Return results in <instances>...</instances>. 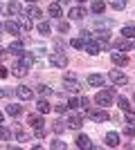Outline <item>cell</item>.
Listing matches in <instances>:
<instances>
[{
  "mask_svg": "<svg viewBox=\"0 0 135 150\" xmlns=\"http://www.w3.org/2000/svg\"><path fill=\"white\" fill-rule=\"evenodd\" d=\"M86 117L90 121H97V123H104V121L110 119V114L104 110V108H86Z\"/></svg>",
  "mask_w": 135,
  "mask_h": 150,
  "instance_id": "cell-1",
  "label": "cell"
},
{
  "mask_svg": "<svg viewBox=\"0 0 135 150\" xmlns=\"http://www.w3.org/2000/svg\"><path fill=\"white\" fill-rule=\"evenodd\" d=\"M50 65H54V67H68V56L63 52H54V54H50Z\"/></svg>",
  "mask_w": 135,
  "mask_h": 150,
  "instance_id": "cell-2",
  "label": "cell"
},
{
  "mask_svg": "<svg viewBox=\"0 0 135 150\" xmlns=\"http://www.w3.org/2000/svg\"><path fill=\"white\" fill-rule=\"evenodd\" d=\"M113 96H115V92L113 90H101V92H97V96H95V101L99 103V105H110V101H113Z\"/></svg>",
  "mask_w": 135,
  "mask_h": 150,
  "instance_id": "cell-3",
  "label": "cell"
},
{
  "mask_svg": "<svg viewBox=\"0 0 135 150\" xmlns=\"http://www.w3.org/2000/svg\"><path fill=\"white\" fill-rule=\"evenodd\" d=\"M108 79L115 83V85H126V83H129V76L124 74V72H119V69H110Z\"/></svg>",
  "mask_w": 135,
  "mask_h": 150,
  "instance_id": "cell-4",
  "label": "cell"
},
{
  "mask_svg": "<svg viewBox=\"0 0 135 150\" xmlns=\"http://www.w3.org/2000/svg\"><path fill=\"white\" fill-rule=\"evenodd\" d=\"M16 94H18L23 101H29V99L34 96V90L27 88V85H18V88H16Z\"/></svg>",
  "mask_w": 135,
  "mask_h": 150,
  "instance_id": "cell-5",
  "label": "cell"
},
{
  "mask_svg": "<svg viewBox=\"0 0 135 150\" xmlns=\"http://www.w3.org/2000/svg\"><path fill=\"white\" fill-rule=\"evenodd\" d=\"M110 58H113V63H115V65H126V63H129V56H126V54H124V52H113V54H110Z\"/></svg>",
  "mask_w": 135,
  "mask_h": 150,
  "instance_id": "cell-6",
  "label": "cell"
},
{
  "mask_svg": "<svg viewBox=\"0 0 135 150\" xmlns=\"http://www.w3.org/2000/svg\"><path fill=\"white\" fill-rule=\"evenodd\" d=\"M65 123H68V128H72V130H79V128H81V123H84V119H81L79 114H70Z\"/></svg>",
  "mask_w": 135,
  "mask_h": 150,
  "instance_id": "cell-7",
  "label": "cell"
},
{
  "mask_svg": "<svg viewBox=\"0 0 135 150\" xmlns=\"http://www.w3.org/2000/svg\"><path fill=\"white\" fill-rule=\"evenodd\" d=\"M84 50L88 52L90 56H97V54H99V50H101V47H99V43H95V40H86V45H84Z\"/></svg>",
  "mask_w": 135,
  "mask_h": 150,
  "instance_id": "cell-8",
  "label": "cell"
},
{
  "mask_svg": "<svg viewBox=\"0 0 135 150\" xmlns=\"http://www.w3.org/2000/svg\"><path fill=\"white\" fill-rule=\"evenodd\" d=\"M65 90H68V92H79V90H81V85L77 83V79H74V76H65Z\"/></svg>",
  "mask_w": 135,
  "mask_h": 150,
  "instance_id": "cell-9",
  "label": "cell"
},
{
  "mask_svg": "<svg viewBox=\"0 0 135 150\" xmlns=\"http://www.w3.org/2000/svg\"><path fill=\"white\" fill-rule=\"evenodd\" d=\"M14 76H18V79H25V76H27V65L23 61L14 65Z\"/></svg>",
  "mask_w": 135,
  "mask_h": 150,
  "instance_id": "cell-10",
  "label": "cell"
},
{
  "mask_svg": "<svg viewBox=\"0 0 135 150\" xmlns=\"http://www.w3.org/2000/svg\"><path fill=\"white\" fill-rule=\"evenodd\" d=\"M106 146H108V148H117V146H119V134H117V132H108V134H106Z\"/></svg>",
  "mask_w": 135,
  "mask_h": 150,
  "instance_id": "cell-11",
  "label": "cell"
},
{
  "mask_svg": "<svg viewBox=\"0 0 135 150\" xmlns=\"http://www.w3.org/2000/svg\"><path fill=\"white\" fill-rule=\"evenodd\" d=\"M86 83L92 85V88H99V85H104V76L101 74H90L88 79H86Z\"/></svg>",
  "mask_w": 135,
  "mask_h": 150,
  "instance_id": "cell-12",
  "label": "cell"
},
{
  "mask_svg": "<svg viewBox=\"0 0 135 150\" xmlns=\"http://www.w3.org/2000/svg\"><path fill=\"white\" fill-rule=\"evenodd\" d=\"M7 52H11L14 56H23V43H20V40H14L11 45H9V50Z\"/></svg>",
  "mask_w": 135,
  "mask_h": 150,
  "instance_id": "cell-13",
  "label": "cell"
},
{
  "mask_svg": "<svg viewBox=\"0 0 135 150\" xmlns=\"http://www.w3.org/2000/svg\"><path fill=\"white\" fill-rule=\"evenodd\" d=\"M27 123L32 125L34 130H36V128H43V119H41L39 114H29V117H27Z\"/></svg>",
  "mask_w": 135,
  "mask_h": 150,
  "instance_id": "cell-14",
  "label": "cell"
},
{
  "mask_svg": "<svg viewBox=\"0 0 135 150\" xmlns=\"http://www.w3.org/2000/svg\"><path fill=\"white\" fill-rule=\"evenodd\" d=\"M90 9H92V13H104L106 11V2H104V0H92Z\"/></svg>",
  "mask_w": 135,
  "mask_h": 150,
  "instance_id": "cell-15",
  "label": "cell"
},
{
  "mask_svg": "<svg viewBox=\"0 0 135 150\" xmlns=\"http://www.w3.org/2000/svg\"><path fill=\"white\" fill-rule=\"evenodd\" d=\"M77 146L79 148H92V141H90L88 134H79L77 137Z\"/></svg>",
  "mask_w": 135,
  "mask_h": 150,
  "instance_id": "cell-16",
  "label": "cell"
},
{
  "mask_svg": "<svg viewBox=\"0 0 135 150\" xmlns=\"http://www.w3.org/2000/svg\"><path fill=\"white\" fill-rule=\"evenodd\" d=\"M2 27H5V31H9V34H18V31H20V25H18V23H14V20H7Z\"/></svg>",
  "mask_w": 135,
  "mask_h": 150,
  "instance_id": "cell-17",
  "label": "cell"
},
{
  "mask_svg": "<svg viewBox=\"0 0 135 150\" xmlns=\"http://www.w3.org/2000/svg\"><path fill=\"white\" fill-rule=\"evenodd\" d=\"M84 16H86V11L81 9V7H72V9H70V18L72 20H81Z\"/></svg>",
  "mask_w": 135,
  "mask_h": 150,
  "instance_id": "cell-18",
  "label": "cell"
},
{
  "mask_svg": "<svg viewBox=\"0 0 135 150\" xmlns=\"http://www.w3.org/2000/svg\"><path fill=\"white\" fill-rule=\"evenodd\" d=\"M65 128H68V123L65 121H61V119H56L54 123H52V130L56 132V134H61V132H65Z\"/></svg>",
  "mask_w": 135,
  "mask_h": 150,
  "instance_id": "cell-19",
  "label": "cell"
},
{
  "mask_svg": "<svg viewBox=\"0 0 135 150\" xmlns=\"http://www.w3.org/2000/svg\"><path fill=\"white\" fill-rule=\"evenodd\" d=\"M27 16H29V18H34V20H39L43 13H41V9H39L36 5H29V9H27Z\"/></svg>",
  "mask_w": 135,
  "mask_h": 150,
  "instance_id": "cell-20",
  "label": "cell"
},
{
  "mask_svg": "<svg viewBox=\"0 0 135 150\" xmlns=\"http://www.w3.org/2000/svg\"><path fill=\"white\" fill-rule=\"evenodd\" d=\"M36 108H39V112H41V114H47V112H50V108H52V105H50V103H47L45 99H41L39 103H36Z\"/></svg>",
  "mask_w": 135,
  "mask_h": 150,
  "instance_id": "cell-21",
  "label": "cell"
},
{
  "mask_svg": "<svg viewBox=\"0 0 135 150\" xmlns=\"http://www.w3.org/2000/svg\"><path fill=\"white\" fill-rule=\"evenodd\" d=\"M122 36H124V38H135V27H133V25L122 27Z\"/></svg>",
  "mask_w": 135,
  "mask_h": 150,
  "instance_id": "cell-22",
  "label": "cell"
},
{
  "mask_svg": "<svg viewBox=\"0 0 135 150\" xmlns=\"http://www.w3.org/2000/svg\"><path fill=\"white\" fill-rule=\"evenodd\" d=\"M129 47H131V45L129 43H126V38H117V40H115V50H119V52H124V50H129Z\"/></svg>",
  "mask_w": 135,
  "mask_h": 150,
  "instance_id": "cell-23",
  "label": "cell"
},
{
  "mask_svg": "<svg viewBox=\"0 0 135 150\" xmlns=\"http://www.w3.org/2000/svg\"><path fill=\"white\" fill-rule=\"evenodd\" d=\"M7 11L11 13V16H16V13H20V2H9V5H7Z\"/></svg>",
  "mask_w": 135,
  "mask_h": 150,
  "instance_id": "cell-24",
  "label": "cell"
},
{
  "mask_svg": "<svg viewBox=\"0 0 135 150\" xmlns=\"http://www.w3.org/2000/svg\"><path fill=\"white\" fill-rule=\"evenodd\" d=\"M108 5L113 9H117V11H122L124 7H126V0H108Z\"/></svg>",
  "mask_w": 135,
  "mask_h": 150,
  "instance_id": "cell-25",
  "label": "cell"
},
{
  "mask_svg": "<svg viewBox=\"0 0 135 150\" xmlns=\"http://www.w3.org/2000/svg\"><path fill=\"white\" fill-rule=\"evenodd\" d=\"M23 112V110H20V105H7V114H9V117H18V114Z\"/></svg>",
  "mask_w": 135,
  "mask_h": 150,
  "instance_id": "cell-26",
  "label": "cell"
},
{
  "mask_svg": "<svg viewBox=\"0 0 135 150\" xmlns=\"http://www.w3.org/2000/svg\"><path fill=\"white\" fill-rule=\"evenodd\" d=\"M16 139H18L20 144H25V141H29V134H27V132H23L20 128H16Z\"/></svg>",
  "mask_w": 135,
  "mask_h": 150,
  "instance_id": "cell-27",
  "label": "cell"
},
{
  "mask_svg": "<svg viewBox=\"0 0 135 150\" xmlns=\"http://www.w3.org/2000/svg\"><path fill=\"white\" fill-rule=\"evenodd\" d=\"M50 148H54V150H65L68 146H65L61 139H54V141H50Z\"/></svg>",
  "mask_w": 135,
  "mask_h": 150,
  "instance_id": "cell-28",
  "label": "cell"
},
{
  "mask_svg": "<svg viewBox=\"0 0 135 150\" xmlns=\"http://www.w3.org/2000/svg\"><path fill=\"white\" fill-rule=\"evenodd\" d=\"M9 137H11V130L5 128V125H0V141H7Z\"/></svg>",
  "mask_w": 135,
  "mask_h": 150,
  "instance_id": "cell-29",
  "label": "cell"
},
{
  "mask_svg": "<svg viewBox=\"0 0 135 150\" xmlns=\"http://www.w3.org/2000/svg\"><path fill=\"white\" fill-rule=\"evenodd\" d=\"M34 92H39L41 96H43V99H45V96H47V94H52V90L47 88V85H36V90H34Z\"/></svg>",
  "mask_w": 135,
  "mask_h": 150,
  "instance_id": "cell-30",
  "label": "cell"
},
{
  "mask_svg": "<svg viewBox=\"0 0 135 150\" xmlns=\"http://www.w3.org/2000/svg\"><path fill=\"white\" fill-rule=\"evenodd\" d=\"M70 45L74 47V50H84L86 40H84V38H72V40H70Z\"/></svg>",
  "mask_w": 135,
  "mask_h": 150,
  "instance_id": "cell-31",
  "label": "cell"
},
{
  "mask_svg": "<svg viewBox=\"0 0 135 150\" xmlns=\"http://www.w3.org/2000/svg\"><path fill=\"white\" fill-rule=\"evenodd\" d=\"M117 105L122 108L124 112H126V110H131V103H129V99H124V96H119V99H117Z\"/></svg>",
  "mask_w": 135,
  "mask_h": 150,
  "instance_id": "cell-32",
  "label": "cell"
},
{
  "mask_svg": "<svg viewBox=\"0 0 135 150\" xmlns=\"http://www.w3.org/2000/svg\"><path fill=\"white\" fill-rule=\"evenodd\" d=\"M47 11H50L52 18H59V16H61V7H59V5H50V9H47Z\"/></svg>",
  "mask_w": 135,
  "mask_h": 150,
  "instance_id": "cell-33",
  "label": "cell"
},
{
  "mask_svg": "<svg viewBox=\"0 0 135 150\" xmlns=\"http://www.w3.org/2000/svg\"><path fill=\"white\" fill-rule=\"evenodd\" d=\"M20 27H23V29H32V18H29V16H23V20H20Z\"/></svg>",
  "mask_w": 135,
  "mask_h": 150,
  "instance_id": "cell-34",
  "label": "cell"
},
{
  "mask_svg": "<svg viewBox=\"0 0 135 150\" xmlns=\"http://www.w3.org/2000/svg\"><path fill=\"white\" fill-rule=\"evenodd\" d=\"M126 123L135 128V112H133V110H126Z\"/></svg>",
  "mask_w": 135,
  "mask_h": 150,
  "instance_id": "cell-35",
  "label": "cell"
},
{
  "mask_svg": "<svg viewBox=\"0 0 135 150\" xmlns=\"http://www.w3.org/2000/svg\"><path fill=\"white\" fill-rule=\"evenodd\" d=\"M39 31L43 36H47V34H50V23H39Z\"/></svg>",
  "mask_w": 135,
  "mask_h": 150,
  "instance_id": "cell-36",
  "label": "cell"
},
{
  "mask_svg": "<svg viewBox=\"0 0 135 150\" xmlns=\"http://www.w3.org/2000/svg\"><path fill=\"white\" fill-rule=\"evenodd\" d=\"M23 63H25L27 67H29V65H34V56L29 54V52H27V54H23Z\"/></svg>",
  "mask_w": 135,
  "mask_h": 150,
  "instance_id": "cell-37",
  "label": "cell"
},
{
  "mask_svg": "<svg viewBox=\"0 0 135 150\" xmlns=\"http://www.w3.org/2000/svg\"><path fill=\"white\" fill-rule=\"evenodd\" d=\"M79 103H81V108H84V110H86V108H90V99H88V96H81V99H79Z\"/></svg>",
  "mask_w": 135,
  "mask_h": 150,
  "instance_id": "cell-38",
  "label": "cell"
},
{
  "mask_svg": "<svg viewBox=\"0 0 135 150\" xmlns=\"http://www.w3.org/2000/svg\"><path fill=\"white\" fill-rule=\"evenodd\" d=\"M124 134H126V137H135V128H133V125H129V128L124 130Z\"/></svg>",
  "mask_w": 135,
  "mask_h": 150,
  "instance_id": "cell-39",
  "label": "cell"
},
{
  "mask_svg": "<svg viewBox=\"0 0 135 150\" xmlns=\"http://www.w3.org/2000/svg\"><path fill=\"white\" fill-rule=\"evenodd\" d=\"M9 76V72H7V67L5 65H0V79H7Z\"/></svg>",
  "mask_w": 135,
  "mask_h": 150,
  "instance_id": "cell-40",
  "label": "cell"
},
{
  "mask_svg": "<svg viewBox=\"0 0 135 150\" xmlns=\"http://www.w3.org/2000/svg\"><path fill=\"white\" fill-rule=\"evenodd\" d=\"M70 29V25H68V23H63V20H61V23H59V31H68Z\"/></svg>",
  "mask_w": 135,
  "mask_h": 150,
  "instance_id": "cell-41",
  "label": "cell"
},
{
  "mask_svg": "<svg viewBox=\"0 0 135 150\" xmlns=\"http://www.w3.org/2000/svg\"><path fill=\"white\" fill-rule=\"evenodd\" d=\"M54 110H56V112H59V114H63V112H65V110H68V105H63V103H59V105H56V108H54Z\"/></svg>",
  "mask_w": 135,
  "mask_h": 150,
  "instance_id": "cell-42",
  "label": "cell"
},
{
  "mask_svg": "<svg viewBox=\"0 0 135 150\" xmlns=\"http://www.w3.org/2000/svg\"><path fill=\"white\" fill-rule=\"evenodd\" d=\"M81 103H79V99H70V103H68V108H79Z\"/></svg>",
  "mask_w": 135,
  "mask_h": 150,
  "instance_id": "cell-43",
  "label": "cell"
},
{
  "mask_svg": "<svg viewBox=\"0 0 135 150\" xmlns=\"http://www.w3.org/2000/svg\"><path fill=\"white\" fill-rule=\"evenodd\" d=\"M97 27H110V20H97Z\"/></svg>",
  "mask_w": 135,
  "mask_h": 150,
  "instance_id": "cell-44",
  "label": "cell"
},
{
  "mask_svg": "<svg viewBox=\"0 0 135 150\" xmlns=\"http://www.w3.org/2000/svg\"><path fill=\"white\" fill-rule=\"evenodd\" d=\"M36 137H39V139L45 137V128H36Z\"/></svg>",
  "mask_w": 135,
  "mask_h": 150,
  "instance_id": "cell-45",
  "label": "cell"
},
{
  "mask_svg": "<svg viewBox=\"0 0 135 150\" xmlns=\"http://www.w3.org/2000/svg\"><path fill=\"white\" fill-rule=\"evenodd\" d=\"M2 58H5V50H2V47H0V61H2Z\"/></svg>",
  "mask_w": 135,
  "mask_h": 150,
  "instance_id": "cell-46",
  "label": "cell"
},
{
  "mask_svg": "<svg viewBox=\"0 0 135 150\" xmlns=\"http://www.w3.org/2000/svg\"><path fill=\"white\" fill-rule=\"evenodd\" d=\"M27 2H29V5H36V2H39V0H27Z\"/></svg>",
  "mask_w": 135,
  "mask_h": 150,
  "instance_id": "cell-47",
  "label": "cell"
},
{
  "mask_svg": "<svg viewBox=\"0 0 135 150\" xmlns=\"http://www.w3.org/2000/svg\"><path fill=\"white\" fill-rule=\"evenodd\" d=\"M65 2H68V0H59V5H65Z\"/></svg>",
  "mask_w": 135,
  "mask_h": 150,
  "instance_id": "cell-48",
  "label": "cell"
},
{
  "mask_svg": "<svg viewBox=\"0 0 135 150\" xmlns=\"http://www.w3.org/2000/svg\"><path fill=\"white\" fill-rule=\"evenodd\" d=\"M0 96H5V90H2V88H0Z\"/></svg>",
  "mask_w": 135,
  "mask_h": 150,
  "instance_id": "cell-49",
  "label": "cell"
},
{
  "mask_svg": "<svg viewBox=\"0 0 135 150\" xmlns=\"http://www.w3.org/2000/svg\"><path fill=\"white\" fill-rule=\"evenodd\" d=\"M0 123H2V112H0Z\"/></svg>",
  "mask_w": 135,
  "mask_h": 150,
  "instance_id": "cell-50",
  "label": "cell"
},
{
  "mask_svg": "<svg viewBox=\"0 0 135 150\" xmlns=\"http://www.w3.org/2000/svg\"><path fill=\"white\" fill-rule=\"evenodd\" d=\"M131 47H133V50H135V40H133V45H131Z\"/></svg>",
  "mask_w": 135,
  "mask_h": 150,
  "instance_id": "cell-51",
  "label": "cell"
},
{
  "mask_svg": "<svg viewBox=\"0 0 135 150\" xmlns=\"http://www.w3.org/2000/svg\"><path fill=\"white\" fill-rule=\"evenodd\" d=\"M77 2H86V0H77Z\"/></svg>",
  "mask_w": 135,
  "mask_h": 150,
  "instance_id": "cell-52",
  "label": "cell"
},
{
  "mask_svg": "<svg viewBox=\"0 0 135 150\" xmlns=\"http://www.w3.org/2000/svg\"><path fill=\"white\" fill-rule=\"evenodd\" d=\"M0 29H2V25H0Z\"/></svg>",
  "mask_w": 135,
  "mask_h": 150,
  "instance_id": "cell-53",
  "label": "cell"
}]
</instances>
